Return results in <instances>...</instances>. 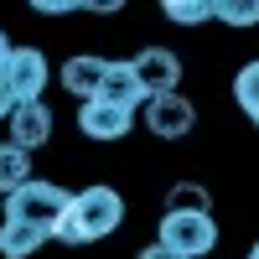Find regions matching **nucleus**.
<instances>
[{"mask_svg":"<svg viewBox=\"0 0 259 259\" xmlns=\"http://www.w3.org/2000/svg\"><path fill=\"white\" fill-rule=\"evenodd\" d=\"M99 99L104 104H114V109H145V89H140V78H135V68L130 62H109V73H104V89H99Z\"/></svg>","mask_w":259,"mask_h":259,"instance_id":"obj_10","label":"nucleus"},{"mask_svg":"<svg viewBox=\"0 0 259 259\" xmlns=\"http://www.w3.org/2000/svg\"><path fill=\"white\" fill-rule=\"evenodd\" d=\"M11 52H16V47H11V36L0 31V73H6V62H11Z\"/></svg>","mask_w":259,"mask_h":259,"instance_id":"obj_20","label":"nucleus"},{"mask_svg":"<svg viewBox=\"0 0 259 259\" xmlns=\"http://www.w3.org/2000/svg\"><path fill=\"white\" fill-rule=\"evenodd\" d=\"M73 202V192H62L57 182H26L21 192H11L6 197V223H26V228H41V233H52L57 218L68 212Z\"/></svg>","mask_w":259,"mask_h":259,"instance_id":"obj_2","label":"nucleus"},{"mask_svg":"<svg viewBox=\"0 0 259 259\" xmlns=\"http://www.w3.org/2000/svg\"><path fill=\"white\" fill-rule=\"evenodd\" d=\"M171 207H177V212H212V197L197 182H177V187H171Z\"/></svg>","mask_w":259,"mask_h":259,"instance_id":"obj_16","label":"nucleus"},{"mask_svg":"<svg viewBox=\"0 0 259 259\" xmlns=\"http://www.w3.org/2000/svg\"><path fill=\"white\" fill-rule=\"evenodd\" d=\"M166 21H182V26H202L212 21V0H166Z\"/></svg>","mask_w":259,"mask_h":259,"instance_id":"obj_15","label":"nucleus"},{"mask_svg":"<svg viewBox=\"0 0 259 259\" xmlns=\"http://www.w3.org/2000/svg\"><path fill=\"white\" fill-rule=\"evenodd\" d=\"M119 223H124V197H119L114 187L99 182V187L73 192V202L57 218L52 239H62V244H99V239H109Z\"/></svg>","mask_w":259,"mask_h":259,"instance_id":"obj_1","label":"nucleus"},{"mask_svg":"<svg viewBox=\"0 0 259 259\" xmlns=\"http://www.w3.org/2000/svg\"><path fill=\"white\" fill-rule=\"evenodd\" d=\"M130 124H135V114H130V109H114V104H104V99H89V104L78 109V130H83L89 140H124Z\"/></svg>","mask_w":259,"mask_h":259,"instance_id":"obj_8","label":"nucleus"},{"mask_svg":"<svg viewBox=\"0 0 259 259\" xmlns=\"http://www.w3.org/2000/svg\"><path fill=\"white\" fill-rule=\"evenodd\" d=\"M212 21H228V26H259V0H212Z\"/></svg>","mask_w":259,"mask_h":259,"instance_id":"obj_14","label":"nucleus"},{"mask_svg":"<svg viewBox=\"0 0 259 259\" xmlns=\"http://www.w3.org/2000/svg\"><path fill=\"white\" fill-rule=\"evenodd\" d=\"M249 259H259V239H254V249H249Z\"/></svg>","mask_w":259,"mask_h":259,"instance_id":"obj_21","label":"nucleus"},{"mask_svg":"<svg viewBox=\"0 0 259 259\" xmlns=\"http://www.w3.org/2000/svg\"><path fill=\"white\" fill-rule=\"evenodd\" d=\"M156 244L182 254V259H202L207 249H218V223L212 212H177L166 207L161 212V228H156Z\"/></svg>","mask_w":259,"mask_h":259,"instance_id":"obj_3","label":"nucleus"},{"mask_svg":"<svg viewBox=\"0 0 259 259\" xmlns=\"http://www.w3.org/2000/svg\"><path fill=\"white\" fill-rule=\"evenodd\" d=\"M104 73H109V57H68L62 62V89H68L78 104H89V99H99V89H104Z\"/></svg>","mask_w":259,"mask_h":259,"instance_id":"obj_9","label":"nucleus"},{"mask_svg":"<svg viewBox=\"0 0 259 259\" xmlns=\"http://www.w3.org/2000/svg\"><path fill=\"white\" fill-rule=\"evenodd\" d=\"M140 259H182V254H171V249H161V244H150V249H140Z\"/></svg>","mask_w":259,"mask_h":259,"instance_id":"obj_18","label":"nucleus"},{"mask_svg":"<svg viewBox=\"0 0 259 259\" xmlns=\"http://www.w3.org/2000/svg\"><path fill=\"white\" fill-rule=\"evenodd\" d=\"M233 99H239V109L249 114V124H259V57L233 73Z\"/></svg>","mask_w":259,"mask_h":259,"instance_id":"obj_13","label":"nucleus"},{"mask_svg":"<svg viewBox=\"0 0 259 259\" xmlns=\"http://www.w3.org/2000/svg\"><path fill=\"white\" fill-rule=\"evenodd\" d=\"M192 124H197V109H192V99H182V94L145 99V130H150L156 140H182Z\"/></svg>","mask_w":259,"mask_h":259,"instance_id":"obj_5","label":"nucleus"},{"mask_svg":"<svg viewBox=\"0 0 259 259\" xmlns=\"http://www.w3.org/2000/svg\"><path fill=\"white\" fill-rule=\"evenodd\" d=\"M47 57H41V47H16L11 62H6V73H0V83H6V94L16 104H36L41 89H47Z\"/></svg>","mask_w":259,"mask_h":259,"instance_id":"obj_4","label":"nucleus"},{"mask_svg":"<svg viewBox=\"0 0 259 259\" xmlns=\"http://www.w3.org/2000/svg\"><path fill=\"white\" fill-rule=\"evenodd\" d=\"M31 182V156H26V150H21V145H0V197H11V192H21V187H26Z\"/></svg>","mask_w":259,"mask_h":259,"instance_id":"obj_12","label":"nucleus"},{"mask_svg":"<svg viewBox=\"0 0 259 259\" xmlns=\"http://www.w3.org/2000/svg\"><path fill=\"white\" fill-rule=\"evenodd\" d=\"M11 114H16V99L6 94V83H0V119H11Z\"/></svg>","mask_w":259,"mask_h":259,"instance_id":"obj_19","label":"nucleus"},{"mask_svg":"<svg viewBox=\"0 0 259 259\" xmlns=\"http://www.w3.org/2000/svg\"><path fill=\"white\" fill-rule=\"evenodd\" d=\"M6 124H11V145H21L26 156L52 140V109H47V99H36V104H16V114H11Z\"/></svg>","mask_w":259,"mask_h":259,"instance_id":"obj_7","label":"nucleus"},{"mask_svg":"<svg viewBox=\"0 0 259 259\" xmlns=\"http://www.w3.org/2000/svg\"><path fill=\"white\" fill-rule=\"evenodd\" d=\"M36 11L41 16H68V11H78L73 0H36Z\"/></svg>","mask_w":259,"mask_h":259,"instance_id":"obj_17","label":"nucleus"},{"mask_svg":"<svg viewBox=\"0 0 259 259\" xmlns=\"http://www.w3.org/2000/svg\"><path fill=\"white\" fill-rule=\"evenodd\" d=\"M47 239H52V233L26 228V223H6V218H0V259H31Z\"/></svg>","mask_w":259,"mask_h":259,"instance_id":"obj_11","label":"nucleus"},{"mask_svg":"<svg viewBox=\"0 0 259 259\" xmlns=\"http://www.w3.org/2000/svg\"><path fill=\"white\" fill-rule=\"evenodd\" d=\"M254 130H259V124H254Z\"/></svg>","mask_w":259,"mask_h":259,"instance_id":"obj_22","label":"nucleus"},{"mask_svg":"<svg viewBox=\"0 0 259 259\" xmlns=\"http://www.w3.org/2000/svg\"><path fill=\"white\" fill-rule=\"evenodd\" d=\"M130 68H135L140 89H145L150 99L177 94V83H182V57H177V52H166V47H145L140 57H130Z\"/></svg>","mask_w":259,"mask_h":259,"instance_id":"obj_6","label":"nucleus"}]
</instances>
